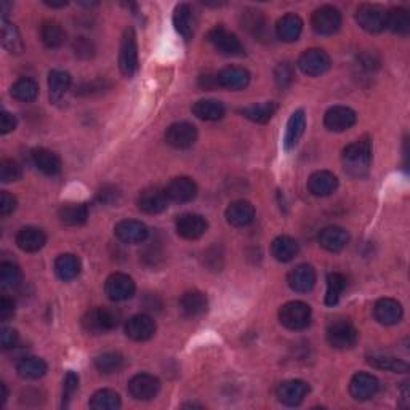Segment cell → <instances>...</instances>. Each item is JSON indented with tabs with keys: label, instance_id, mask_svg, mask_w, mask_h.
<instances>
[{
	"label": "cell",
	"instance_id": "1",
	"mask_svg": "<svg viewBox=\"0 0 410 410\" xmlns=\"http://www.w3.org/2000/svg\"><path fill=\"white\" fill-rule=\"evenodd\" d=\"M345 172L352 178H366L372 167V141L367 136L348 145L341 154Z\"/></svg>",
	"mask_w": 410,
	"mask_h": 410
},
{
	"label": "cell",
	"instance_id": "2",
	"mask_svg": "<svg viewBox=\"0 0 410 410\" xmlns=\"http://www.w3.org/2000/svg\"><path fill=\"white\" fill-rule=\"evenodd\" d=\"M121 322V312L114 308H92L82 317V326L90 333H105L116 329Z\"/></svg>",
	"mask_w": 410,
	"mask_h": 410
},
{
	"label": "cell",
	"instance_id": "3",
	"mask_svg": "<svg viewBox=\"0 0 410 410\" xmlns=\"http://www.w3.org/2000/svg\"><path fill=\"white\" fill-rule=\"evenodd\" d=\"M311 306L305 301H289L279 310V322L289 330H303L311 324Z\"/></svg>",
	"mask_w": 410,
	"mask_h": 410
},
{
	"label": "cell",
	"instance_id": "4",
	"mask_svg": "<svg viewBox=\"0 0 410 410\" xmlns=\"http://www.w3.org/2000/svg\"><path fill=\"white\" fill-rule=\"evenodd\" d=\"M119 70L128 79H132L138 71V42L132 27L124 31L121 48H119Z\"/></svg>",
	"mask_w": 410,
	"mask_h": 410
},
{
	"label": "cell",
	"instance_id": "5",
	"mask_svg": "<svg viewBox=\"0 0 410 410\" xmlns=\"http://www.w3.org/2000/svg\"><path fill=\"white\" fill-rule=\"evenodd\" d=\"M207 41L223 55L230 56L246 55V48H244L242 42L239 41L236 34L230 32L223 26H216L213 29H210L207 34Z\"/></svg>",
	"mask_w": 410,
	"mask_h": 410
},
{
	"label": "cell",
	"instance_id": "6",
	"mask_svg": "<svg viewBox=\"0 0 410 410\" xmlns=\"http://www.w3.org/2000/svg\"><path fill=\"white\" fill-rule=\"evenodd\" d=\"M359 332L350 321H335L327 329V341L335 350H350L357 343Z\"/></svg>",
	"mask_w": 410,
	"mask_h": 410
},
{
	"label": "cell",
	"instance_id": "7",
	"mask_svg": "<svg viewBox=\"0 0 410 410\" xmlns=\"http://www.w3.org/2000/svg\"><path fill=\"white\" fill-rule=\"evenodd\" d=\"M386 11L380 5L364 4L356 11V21L364 31L370 34H378L386 29Z\"/></svg>",
	"mask_w": 410,
	"mask_h": 410
},
{
	"label": "cell",
	"instance_id": "8",
	"mask_svg": "<svg viewBox=\"0 0 410 410\" xmlns=\"http://www.w3.org/2000/svg\"><path fill=\"white\" fill-rule=\"evenodd\" d=\"M311 26L319 36H332L341 26V13L332 5H322L311 16Z\"/></svg>",
	"mask_w": 410,
	"mask_h": 410
},
{
	"label": "cell",
	"instance_id": "9",
	"mask_svg": "<svg viewBox=\"0 0 410 410\" xmlns=\"http://www.w3.org/2000/svg\"><path fill=\"white\" fill-rule=\"evenodd\" d=\"M297 65L300 67V71L306 74V76L317 77L330 70L332 61H330L327 51H324L321 48H310L300 55Z\"/></svg>",
	"mask_w": 410,
	"mask_h": 410
},
{
	"label": "cell",
	"instance_id": "10",
	"mask_svg": "<svg viewBox=\"0 0 410 410\" xmlns=\"http://www.w3.org/2000/svg\"><path fill=\"white\" fill-rule=\"evenodd\" d=\"M161 391V380L151 373H136L128 381V392L136 401H151Z\"/></svg>",
	"mask_w": 410,
	"mask_h": 410
},
{
	"label": "cell",
	"instance_id": "11",
	"mask_svg": "<svg viewBox=\"0 0 410 410\" xmlns=\"http://www.w3.org/2000/svg\"><path fill=\"white\" fill-rule=\"evenodd\" d=\"M380 390V381L375 375L369 372H357L352 375L350 381V395L355 401L364 402L377 396Z\"/></svg>",
	"mask_w": 410,
	"mask_h": 410
},
{
	"label": "cell",
	"instance_id": "12",
	"mask_svg": "<svg viewBox=\"0 0 410 410\" xmlns=\"http://www.w3.org/2000/svg\"><path fill=\"white\" fill-rule=\"evenodd\" d=\"M165 141L175 150H187L197 141V128L190 122H175L165 132Z\"/></svg>",
	"mask_w": 410,
	"mask_h": 410
},
{
	"label": "cell",
	"instance_id": "13",
	"mask_svg": "<svg viewBox=\"0 0 410 410\" xmlns=\"http://www.w3.org/2000/svg\"><path fill=\"white\" fill-rule=\"evenodd\" d=\"M135 281L124 272H114L105 282V292L112 301H125L135 295Z\"/></svg>",
	"mask_w": 410,
	"mask_h": 410
},
{
	"label": "cell",
	"instance_id": "14",
	"mask_svg": "<svg viewBox=\"0 0 410 410\" xmlns=\"http://www.w3.org/2000/svg\"><path fill=\"white\" fill-rule=\"evenodd\" d=\"M164 191L168 201L185 204L194 201L197 196V185L190 176H176L168 181Z\"/></svg>",
	"mask_w": 410,
	"mask_h": 410
},
{
	"label": "cell",
	"instance_id": "15",
	"mask_svg": "<svg viewBox=\"0 0 410 410\" xmlns=\"http://www.w3.org/2000/svg\"><path fill=\"white\" fill-rule=\"evenodd\" d=\"M357 122V114L348 106H332L324 114V125L330 132H345Z\"/></svg>",
	"mask_w": 410,
	"mask_h": 410
},
{
	"label": "cell",
	"instance_id": "16",
	"mask_svg": "<svg viewBox=\"0 0 410 410\" xmlns=\"http://www.w3.org/2000/svg\"><path fill=\"white\" fill-rule=\"evenodd\" d=\"M176 232L186 241H197L207 231V220L197 213H183L176 218Z\"/></svg>",
	"mask_w": 410,
	"mask_h": 410
},
{
	"label": "cell",
	"instance_id": "17",
	"mask_svg": "<svg viewBox=\"0 0 410 410\" xmlns=\"http://www.w3.org/2000/svg\"><path fill=\"white\" fill-rule=\"evenodd\" d=\"M310 392V385L303 380H287L282 381L281 385L277 386V399L281 401L284 406L295 407L300 406L301 402L305 401V397Z\"/></svg>",
	"mask_w": 410,
	"mask_h": 410
},
{
	"label": "cell",
	"instance_id": "18",
	"mask_svg": "<svg viewBox=\"0 0 410 410\" xmlns=\"http://www.w3.org/2000/svg\"><path fill=\"white\" fill-rule=\"evenodd\" d=\"M215 79L216 87L237 92V90H244L250 84V72L239 66H227L218 74H215Z\"/></svg>",
	"mask_w": 410,
	"mask_h": 410
},
{
	"label": "cell",
	"instance_id": "19",
	"mask_svg": "<svg viewBox=\"0 0 410 410\" xmlns=\"http://www.w3.org/2000/svg\"><path fill=\"white\" fill-rule=\"evenodd\" d=\"M156 333V322L147 315L132 316L125 324V335L133 341H147Z\"/></svg>",
	"mask_w": 410,
	"mask_h": 410
},
{
	"label": "cell",
	"instance_id": "20",
	"mask_svg": "<svg viewBox=\"0 0 410 410\" xmlns=\"http://www.w3.org/2000/svg\"><path fill=\"white\" fill-rule=\"evenodd\" d=\"M114 234L124 244H143L150 236V231L141 221L122 220L114 227Z\"/></svg>",
	"mask_w": 410,
	"mask_h": 410
},
{
	"label": "cell",
	"instance_id": "21",
	"mask_svg": "<svg viewBox=\"0 0 410 410\" xmlns=\"http://www.w3.org/2000/svg\"><path fill=\"white\" fill-rule=\"evenodd\" d=\"M317 276L315 267L310 265H298L295 266L287 276V284L293 292L298 293H308L311 292L316 286Z\"/></svg>",
	"mask_w": 410,
	"mask_h": 410
},
{
	"label": "cell",
	"instance_id": "22",
	"mask_svg": "<svg viewBox=\"0 0 410 410\" xmlns=\"http://www.w3.org/2000/svg\"><path fill=\"white\" fill-rule=\"evenodd\" d=\"M168 199L165 196V191L157 186L146 187L138 196V209L147 215L162 213L167 209Z\"/></svg>",
	"mask_w": 410,
	"mask_h": 410
},
{
	"label": "cell",
	"instance_id": "23",
	"mask_svg": "<svg viewBox=\"0 0 410 410\" xmlns=\"http://www.w3.org/2000/svg\"><path fill=\"white\" fill-rule=\"evenodd\" d=\"M373 316L381 326H395L404 316L402 305L395 298H380L373 306Z\"/></svg>",
	"mask_w": 410,
	"mask_h": 410
},
{
	"label": "cell",
	"instance_id": "24",
	"mask_svg": "<svg viewBox=\"0 0 410 410\" xmlns=\"http://www.w3.org/2000/svg\"><path fill=\"white\" fill-rule=\"evenodd\" d=\"M317 241H319V246H321L322 249H326L327 252L337 253L348 246L350 234H348V231L340 226H327L319 232Z\"/></svg>",
	"mask_w": 410,
	"mask_h": 410
},
{
	"label": "cell",
	"instance_id": "25",
	"mask_svg": "<svg viewBox=\"0 0 410 410\" xmlns=\"http://www.w3.org/2000/svg\"><path fill=\"white\" fill-rule=\"evenodd\" d=\"M338 178L329 170H317L308 178V190L316 197H327L337 191Z\"/></svg>",
	"mask_w": 410,
	"mask_h": 410
},
{
	"label": "cell",
	"instance_id": "26",
	"mask_svg": "<svg viewBox=\"0 0 410 410\" xmlns=\"http://www.w3.org/2000/svg\"><path fill=\"white\" fill-rule=\"evenodd\" d=\"M47 244V236L36 226H26L21 227L16 234V246H18L22 252L26 253H36L39 250H42Z\"/></svg>",
	"mask_w": 410,
	"mask_h": 410
},
{
	"label": "cell",
	"instance_id": "27",
	"mask_svg": "<svg viewBox=\"0 0 410 410\" xmlns=\"http://www.w3.org/2000/svg\"><path fill=\"white\" fill-rule=\"evenodd\" d=\"M225 216L231 226L246 227L253 223L255 207L249 201H234L227 205Z\"/></svg>",
	"mask_w": 410,
	"mask_h": 410
},
{
	"label": "cell",
	"instance_id": "28",
	"mask_svg": "<svg viewBox=\"0 0 410 410\" xmlns=\"http://www.w3.org/2000/svg\"><path fill=\"white\" fill-rule=\"evenodd\" d=\"M303 32V20L295 13H287L276 22V34L282 42H295Z\"/></svg>",
	"mask_w": 410,
	"mask_h": 410
},
{
	"label": "cell",
	"instance_id": "29",
	"mask_svg": "<svg viewBox=\"0 0 410 410\" xmlns=\"http://www.w3.org/2000/svg\"><path fill=\"white\" fill-rule=\"evenodd\" d=\"M32 164L39 172H42L44 175L53 176L58 175L61 170V159L58 157V154H55L53 151L45 150V147H37L31 154Z\"/></svg>",
	"mask_w": 410,
	"mask_h": 410
},
{
	"label": "cell",
	"instance_id": "30",
	"mask_svg": "<svg viewBox=\"0 0 410 410\" xmlns=\"http://www.w3.org/2000/svg\"><path fill=\"white\" fill-rule=\"evenodd\" d=\"M173 26L175 31L180 34L185 41H191L194 36V16L187 4L176 5L173 10Z\"/></svg>",
	"mask_w": 410,
	"mask_h": 410
},
{
	"label": "cell",
	"instance_id": "31",
	"mask_svg": "<svg viewBox=\"0 0 410 410\" xmlns=\"http://www.w3.org/2000/svg\"><path fill=\"white\" fill-rule=\"evenodd\" d=\"M306 128V114L303 110H297L292 116H290L286 128V136H284V147L287 151L293 150L298 145L301 136L305 133Z\"/></svg>",
	"mask_w": 410,
	"mask_h": 410
},
{
	"label": "cell",
	"instance_id": "32",
	"mask_svg": "<svg viewBox=\"0 0 410 410\" xmlns=\"http://www.w3.org/2000/svg\"><path fill=\"white\" fill-rule=\"evenodd\" d=\"M209 308L207 295L199 292V290H192V292H186L180 300V310L187 317H197L204 315Z\"/></svg>",
	"mask_w": 410,
	"mask_h": 410
},
{
	"label": "cell",
	"instance_id": "33",
	"mask_svg": "<svg viewBox=\"0 0 410 410\" xmlns=\"http://www.w3.org/2000/svg\"><path fill=\"white\" fill-rule=\"evenodd\" d=\"M58 218L66 226H82L88 220L87 204H66L58 210Z\"/></svg>",
	"mask_w": 410,
	"mask_h": 410
},
{
	"label": "cell",
	"instance_id": "34",
	"mask_svg": "<svg viewBox=\"0 0 410 410\" xmlns=\"http://www.w3.org/2000/svg\"><path fill=\"white\" fill-rule=\"evenodd\" d=\"M300 252L298 242L290 236H279L271 244V253L281 263H289Z\"/></svg>",
	"mask_w": 410,
	"mask_h": 410
},
{
	"label": "cell",
	"instance_id": "35",
	"mask_svg": "<svg viewBox=\"0 0 410 410\" xmlns=\"http://www.w3.org/2000/svg\"><path fill=\"white\" fill-rule=\"evenodd\" d=\"M47 362L41 357L36 356H26L21 357L18 364H16V372L21 378L25 380H37L42 378L47 373Z\"/></svg>",
	"mask_w": 410,
	"mask_h": 410
},
{
	"label": "cell",
	"instance_id": "36",
	"mask_svg": "<svg viewBox=\"0 0 410 410\" xmlns=\"http://www.w3.org/2000/svg\"><path fill=\"white\" fill-rule=\"evenodd\" d=\"M81 260L74 253H62L55 260V272L61 281H72L81 272Z\"/></svg>",
	"mask_w": 410,
	"mask_h": 410
},
{
	"label": "cell",
	"instance_id": "37",
	"mask_svg": "<svg viewBox=\"0 0 410 410\" xmlns=\"http://www.w3.org/2000/svg\"><path fill=\"white\" fill-rule=\"evenodd\" d=\"M192 112H194L196 117L202 119V121L215 122L223 119L226 110L223 102L218 100H199L192 106Z\"/></svg>",
	"mask_w": 410,
	"mask_h": 410
},
{
	"label": "cell",
	"instance_id": "38",
	"mask_svg": "<svg viewBox=\"0 0 410 410\" xmlns=\"http://www.w3.org/2000/svg\"><path fill=\"white\" fill-rule=\"evenodd\" d=\"M71 87L70 72L53 70L48 74V96L51 102H58Z\"/></svg>",
	"mask_w": 410,
	"mask_h": 410
},
{
	"label": "cell",
	"instance_id": "39",
	"mask_svg": "<svg viewBox=\"0 0 410 410\" xmlns=\"http://www.w3.org/2000/svg\"><path fill=\"white\" fill-rule=\"evenodd\" d=\"M41 39L47 48H60L66 42V31L56 21H44L41 26Z\"/></svg>",
	"mask_w": 410,
	"mask_h": 410
},
{
	"label": "cell",
	"instance_id": "40",
	"mask_svg": "<svg viewBox=\"0 0 410 410\" xmlns=\"http://www.w3.org/2000/svg\"><path fill=\"white\" fill-rule=\"evenodd\" d=\"M277 111V105L275 101H266L260 102V105H252L247 107H242L241 114L244 117H247L249 121L256 124H266L271 121V117L275 116Z\"/></svg>",
	"mask_w": 410,
	"mask_h": 410
},
{
	"label": "cell",
	"instance_id": "41",
	"mask_svg": "<svg viewBox=\"0 0 410 410\" xmlns=\"http://www.w3.org/2000/svg\"><path fill=\"white\" fill-rule=\"evenodd\" d=\"M386 29L399 36H407L410 32V13L406 8L395 7L386 11Z\"/></svg>",
	"mask_w": 410,
	"mask_h": 410
},
{
	"label": "cell",
	"instance_id": "42",
	"mask_svg": "<svg viewBox=\"0 0 410 410\" xmlns=\"http://www.w3.org/2000/svg\"><path fill=\"white\" fill-rule=\"evenodd\" d=\"M125 366H127V359L121 352H102L95 357L96 370L106 375L121 372Z\"/></svg>",
	"mask_w": 410,
	"mask_h": 410
},
{
	"label": "cell",
	"instance_id": "43",
	"mask_svg": "<svg viewBox=\"0 0 410 410\" xmlns=\"http://www.w3.org/2000/svg\"><path fill=\"white\" fill-rule=\"evenodd\" d=\"M0 37H2L4 48L11 55H20L25 45H22L20 31L16 29L15 25H11L7 20H2V29H0Z\"/></svg>",
	"mask_w": 410,
	"mask_h": 410
},
{
	"label": "cell",
	"instance_id": "44",
	"mask_svg": "<svg viewBox=\"0 0 410 410\" xmlns=\"http://www.w3.org/2000/svg\"><path fill=\"white\" fill-rule=\"evenodd\" d=\"M367 362L372 367H377L381 370H390V372L396 373H406L409 372V364L402 361L399 357L388 356V355H370L367 356Z\"/></svg>",
	"mask_w": 410,
	"mask_h": 410
},
{
	"label": "cell",
	"instance_id": "45",
	"mask_svg": "<svg viewBox=\"0 0 410 410\" xmlns=\"http://www.w3.org/2000/svg\"><path fill=\"white\" fill-rule=\"evenodd\" d=\"M10 93L15 100H18L21 102H31L39 96V85L36 81H32V79L22 77L11 85Z\"/></svg>",
	"mask_w": 410,
	"mask_h": 410
},
{
	"label": "cell",
	"instance_id": "46",
	"mask_svg": "<svg viewBox=\"0 0 410 410\" xmlns=\"http://www.w3.org/2000/svg\"><path fill=\"white\" fill-rule=\"evenodd\" d=\"M88 406L93 410H116L121 407V396L112 390H98L90 397Z\"/></svg>",
	"mask_w": 410,
	"mask_h": 410
},
{
	"label": "cell",
	"instance_id": "47",
	"mask_svg": "<svg viewBox=\"0 0 410 410\" xmlns=\"http://www.w3.org/2000/svg\"><path fill=\"white\" fill-rule=\"evenodd\" d=\"M346 289V277L341 272H330L327 276V292H326V305L333 306L337 305L341 293Z\"/></svg>",
	"mask_w": 410,
	"mask_h": 410
},
{
	"label": "cell",
	"instance_id": "48",
	"mask_svg": "<svg viewBox=\"0 0 410 410\" xmlns=\"http://www.w3.org/2000/svg\"><path fill=\"white\" fill-rule=\"evenodd\" d=\"M22 281V272L20 270V266H16L15 263H8V261H4L0 265V284H2L4 289H15L18 287Z\"/></svg>",
	"mask_w": 410,
	"mask_h": 410
},
{
	"label": "cell",
	"instance_id": "49",
	"mask_svg": "<svg viewBox=\"0 0 410 410\" xmlns=\"http://www.w3.org/2000/svg\"><path fill=\"white\" fill-rule=\"evenodd\" d=\"M22 176V167L13 159H2L0 162V180L2 183H11Z\"/></svg>",
	"mask_w": 410,
	"mask_h": 410
},
{
	"label": "cell",
	"instance_id": "50",
	"mask_svg": "<svg viewBox=\"0 0 410 410\" xmlns=\"http://www.w3.org/2000/svg\"><path fill=\"white\" fill-rule=\"evenodd\" d=\"M244 26L246 29L253 34V36H263L265 31V18L260 11H247L244 15Z\"/></svg>",
	"mask_w": 410,
	"mask_h": 410
},
{
	"label": "cell",
	"instance_id": "51",
	"mask_svg": "<svg viewBox=\"0 0 410 410\" xmlns=\"http://www.w3.org/2000/svg\"><path fill=\"white\" fill-rule=\"evenodd\" d=\"M77 388H79V377H77V373H74L71 370V372L66 373L65 381H62V402H61L62 407L66 409L67 406H70V401L72 399L74 392L77 391Z\"/></svg>",
	"mask_w": 410,
	"mask_h": 410
},
{
	"label": "cell",
	"instance_id": "52",
	"mask_svg": "<svg viewBox=\"0 0 410 410\" xmlns=\"http://www.w3.org/2000/svg\"><path fill=\"white\" fill-rule=\"evenodd\" d=\"M74 55L81 60H90L95 56V45L87 37H76V41L72 44Z\"/></svg>",
	"mask_w": 410,
	"mask_h": 410
},
{
	"label": "cell",
	"instance_id": "53",
	"mask_svg": "<svg viewBox=\"0 0 410 410\" xmlns=\"http://www.w3.org/2000/svg\"><path fill=\"white\" fill-rule=\"evenodd\" d=\"M275 79L279 87L286 88L293 81V67L289 65V62H281V65L276 66L275 70Z\"/></svg>",
	"mask_w": 410,
	"mask_h": 410
},
{
	"label": "cell",
	"instance_id": "54",
	"mask_svg": "<svg viewBox=\"0 0 410 410\" xmlns=\"http://www.w3.org/2000/svg\"><path fill=\"white\" fill-rule=\"evenodd\" d=\"M20 341V335L15 329L11 327H2L0 330V345H2V350L8 351L13 350Z\"/></svg>",
	"mask_w": 410,
	"mask_h": 410
},
{
	"label": "cell",
	"instance_id": "55",
	"mask_svg": "<svg viewBox=\"0 0 410 410\" xmlns=\"http://www.w3.org/2000/svg\"><path fill=\"white\" fill-rule=\"evenodd\" d=\"M106 81L105 79H98V81H92V82H87V84H82L81 87H79L77 93L82 95V96H88V95H95V93H102L106 88ZM110 85V84H107Z\"/></svg>",
	"mask_w": 410,
	"mask_h": 410
},
{
	"label": "cell",
	"instance_id": "56",
	"mask_svg": "<svg viewBox=\"0 0 410 410\" xmlns=\"http://www.w3.org/2000/svg\"><path fill=\"white\" fill-rule=\"evenodd\" d=\"M16 207H18L16 197L11 196L7 191H2V194H0V215L7 216L10 213H13Z\"/></svg>",
	"mask_w": 410,
	"mask_h": 410
},
{
	"label": "cell",
	"instance_id": "57",
	"mask_svg": "<svg viewBox=\"0 0 410 410\" xmlns=\"http://www.w3.org/2000/svg\"><path fill=\"white\" fill-rule=\"evenodd\" d=\"M121 199V192L116 186L106 185L98 191V201L102 204H117Z\"/></svg>",
	"mask_w": 410,
	"mask_h": 410
},
{
	"label": "cell",
	"instance_id": "58",
	"mask_svg": "<svg viewBox=\"0 0 410 410\" xmlns=\"http://www.w3.org/2000/svg\"><path fill=\"white\" fill-rule=\"evenodd\" d=\"M16 125H18V121H16L13 114L8 111H2V114H0V133L7 135L10 132H13Z\"/></svg>",
	"mask_w": 410,
	"mask_h": 410
},
{
	"label": "cell",
	"instance_id": "59",
	"mask_svg": "<svg viewBox=\"0 0 410 410\" xmlns=\"http://www.w3.org/2000/svg\"><path fill=\"white\" fill-rule=\"evenodd\" d=\"M15 315V301L7 295H2L0 298V321L7 322L8 319L13 317Z\"/></svg>",
	"mask_w": 410,
	"mask_h": 410
},
{
	"label": "cell",
	"instance_id": "60",
	"mask_svg": "<svg viewBox=\"0 0 410 410\" xmlns=\"http://www.w3.org/2000/svg\"><path fill=\"white\" fill-rule=\"evenodd\" d=\"M13 8V4L11 2H0V11H2V20H7V15L10 13V10Z\"/></svg>",
	"mask_w": 410,
	"mask_h": 410
},
{
	"label": "cell",
	"instance_id": "61",
	"mask_svg": "<svg viewBox=\"0 0 410 410\" xmlns=\"http://www.w3.org/2000/svg\"><path fill=\"white\" fill-rule=\"evenodd\" d=\"M0 391H2V395H0V404H4L7 402V397H8V391H7V386H5L4 383H0Z\"/></svg>",
	"mask_w": 410,
	"mask_h": 410
},
{
	"label": "cell",
	"instance_id": "62",
	"mask_svg": "<svg viewBox=\"0 0 410 410\" xmlns=\"http://www.w3.org/2000/svg\"><path fill=\"white\" fill-rule=\"evenodd\" d=\"M45 5H48L51 8H62L66 7L67 2H65V0H61V2H48V0H45Z\"/></svg>",
	"mask_w": 410,
	"mask_h": 410
}]
</instances>
